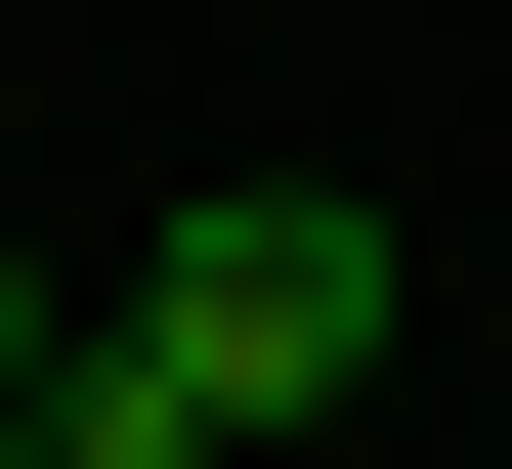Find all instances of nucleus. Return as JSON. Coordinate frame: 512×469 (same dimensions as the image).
<instances>
[{
    "mask_svg": "<svg viewBox=\"0 0 512 469\" xmlns=\"http://www.w3.org/2000/svg\"><path fill=\"white\" fill-rule=\"evenodd\" d=\"M128 342L214 384V469H256V427H342V384H384V214H299V171H214V214L128 256Z\"/></svg>",
    "mask_w": 512,
    "mask_h": 469,
    "instance_id": "f257e3e1",
    "label": "nucleus"
},
{
    "mask_svg": "<svg viewBox=\"0 0 512 469\" xmlns=\"http://www.w3.org/2000/svg\"><path fill=\"white\" fill-rule=\"evenodd\" d=\"M0 469H214V384H171V342H128V299H86V342L0 384Z\"/></svg>",
    "mask_w": 512,
    "mask_h": 469,
    "instance_id": "f03ea898",
    "label": "nucleus"
},
{
    "mask_svg": "<svg viewBox=\"0 0 512 469\" xmlns=\"http://www.w3.org/2000/svg\"><path fill=\"white\" fill-rule=\"evenodd\" d=\"M0 384H43V299H0Z\"/></svg>",
    "mask_w": 512,
    "mask_h": 469,
    "instance_id": "7ed1b4c3",
    "label": "nucleus"
}]
</instances>
